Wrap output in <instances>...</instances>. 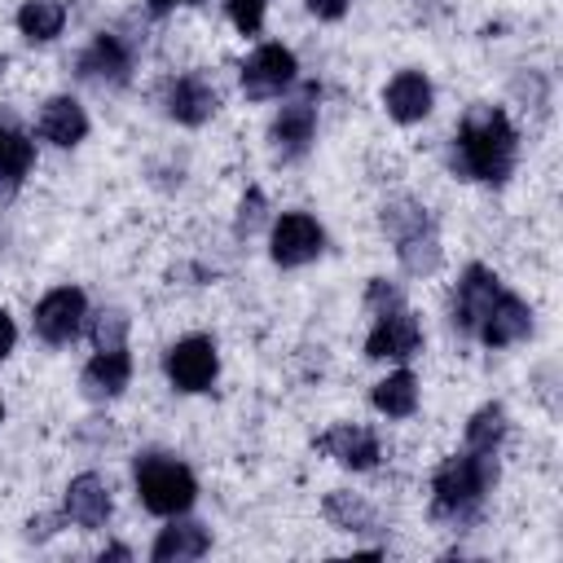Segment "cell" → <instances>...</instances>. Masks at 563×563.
<instances>
[{"label": "cell", "mask_w": 563, "mask_h": 563, "mask_svg": "<svg viewBox=\"0 0 563 563\" xmlns=\"http://www.w3.org/2000/svg\"><path fill=\"white\" fill-rule=\"evenodd\" d=\"M515 154H519V136L506 119L501 106H471L466 119L457 123L453 136V167L466 180L479 185H501L515 172Z\"/></svg>", "instance_id": "cell-1"}, {"label": "cell", "mask_w": 563, "mask_h": 563, "mask_svg": "<svg viewBox=\"0 0 563 563\" xmlns=\"http://www.w3.org/2000/svg\"><path fill=\"white\" fill-rule=\"evenodd\" d=\"M317 449L325 457H334L339 466H347V471L378 466V440H374L369 427H356V422H334L325 435H317Z\"/></svg>", "instance_id": "cell-16"}, {"label": "cell", "mask_w": 563, "mask_h": 563, "mask_svg": "<svg viewBox=\"0 0 563 563\" xmlns=\"http://www.w3.org/2000/svg\"><path fill=\"white\" fill-rule=\"evenodd\" d=\"M136 497L150 515H185L198 497V479L185 462H176L172 453H141L136 457Z\"/></svg>", "instance_id": "cell-4"}, {"label": "cell", "mask_w": 563, "mask_h": 563, "mask_svg": "<svg viewBox=\"0 0 563 563\" xmlns=\"http://www.w3.org/2000/svg\"><path fill=\"white\" fill-rule=\"evenodd\" d=\"M303 4H308V13L321 18V22H339V18L347 13V0H303Z\"/></svg>", "instance_id": "cell-29"}, {"label": "cell", "mask_w": 563, "mask_h": 563, "mask_svg": "<svg viewBox=\"0 0 563 563\" xmlns=\"http://www.w3.org/2000/svg\"><path fill=\"white\" fill-rule=\"evenodd\" d=\"M497 290H501V277H497L493 268H484V264H471V268L462 273V282H457V290H453V308H449L453 330L475 334V325H479L484 312L493 308Z\"/></svg>", "instance_id": "cell-10"}, {"label": "cell", "mask_w": 563, "mask_h": 563, "mask_svg": "<svg viewBox=\"0 0 563 563\" xmlns=\"http://www.w3.org/2000/svg\"><path fill=\"white\" fill-rule=\"evenodd\" d=\"M101 559H132V550H128V545H110Z\"/></svg>", "instance_id": "cell-33"}, {"label": "cell", "mask_w": 563, "mask_h": 563, "mask_svg": "<svg viewBox=\"0 0 563 563\" xmlns=\"http://www.w3.org/2000/svg\"><path fill=\"white\" fill-rule=\"evenodd\" d=\"M154 13H167V9H176V4H185V0H145Z\"/></svg>", "instance_id": "cell-32"}, {"label": "cell", "mask_w": 563, "mask_h": 563, "mask_svg": "<svg viewBox=\"0 0 563 563\" xmlns=\"http://www.w3.org/2000/svg\"><path fill=\"white\" fill-rule=\"evenodd\" d=\"M431 101H435V92H431V79L422 70H400L383 88V106L396 123H422L431 114Z\"/></svg>", "instance_id": "cell-17"}, {"label": "cell", "mask_w": 563, "mask_h": 563, "mask_svg": "<svg viewBox=\"0 0 563 563\" xmlns=\"http://www.w3.org/2000/svg\"><path fill=\"white\" fill-rule=\"evenodd\" d=\"M79 79H88V84H101V88H123L128 79H132V53H128V44L119 40V35H110V31H101L84 53H79Z\"/></svg>", "instance_id": "cell-12"}, {"label": "cell", "mask_w": 563, "mask_h": 563, "mask_svg": "<svg viewBox=\"0 0 563 563\" xmlns=\"http://www.w3.org/2000/svg\"><path fill=\"white\" fill-rule=\"evenodd\" d=\"M532 334V308L519 299V295H510L506 286L497 290V299H493V308L484 312V321L475 325V339L484 343V347H510V343H519V339H528Z\"/></svg>", "instance_id": "cell-11"}, {"label": "cell", "mask_w": 563, "mask_h": 563, "mask_svg": "<svg viewBox=\"0 0 563 563\" xmlns=\"http://www.w3.org/2000/svg\"><path fill=\"white\" fill-rule=\"evenodd\" d=\"M84 317H88V299L79 286H57L48 290L40 303H35V334L44 343H70L79 330H84Z\"/></svg>", "instance_id": "cell-8"}, {"label": "cell", "mask_w": 563, "mask_h": 563, "mask_svg": "<svg viewBox=\"0 0 563 563\" xmlns=\"http://www.w3.org/2000/svg\"><path fill=\"white\" fill-rule=\"evenodd\" d=\"M163 110H167V119H176V123H185V128H198V123H207V119L220 110V92H216V84L202 79V75H180V79L167 84Z\"/></svg>", "instance_id": "cell-13"}, {"label": "cell", "mask_w": 563, "mask_h": 563, "mask_svg": "<svg viewBox=\"0 0 563 563\" xmlns=\"http://www.w3.org/2000/svg\"><path fill=\"white\" fill-rule=\"evenodd\" d=\"M312 136H317V101H312V92H303L299 101H286L277 110V119L268 128V141L282 158H299L312 145Z\"/></svg>", "instance_id": "cell-14"}, {"label": "cell", "mask_w": 563, "mask_h": 563, "mask_svg": "<svg viewBox=\"0 0 563 563\" xmlns=\"http://www.w3.org/2000/svg\"><path fill=\"white\" fill-rule=\"evenodd\" d=\"M35 167V145L18 128H0V194H13Z\"/></svg>", "instance_id": "cell-21"}, {"label": "cell", "mask_w": 563, "mask_h": 563, "mask_svg": "<svg viewBox=\"0 0 563 563\" xmlns=\"http://www.w3.org/2000/svg\"><path fill=\"white\" fill-rule=\"evenodd\" d=\"M110 510H114V501H110V488H106L101 475L88 471V475H75V479L66 484L62 515H66L75 528H84V532L106 528V523H110Z\"/></svg>", "instance_id": "cell-15"}, {"label": "cell", "mask_w": 563, "mask_h": 563, "mask_svg": "<svg viewBox=\"0 0 563 563\" xmlns=\"http://www.w3.org/2000/svg\"><path fill=\"white\" fill-rule=\"evenodd\" d=\"M497 479V453H479V449H462L453 457H444L435 466L431 479V510L449 523H471L488 497Z\"/></svg>", "instance_id": "cell-2"}, {"label": "cell", "mask_w": 563, "mask_h": 563, "mask_svg": "<svg viewBox=\"0 0 563 563\" xmlns=\"http://www.w3.org/2000/svg\"><path fill=\"white\" fill-rule=\"evenodd\" d=\"M365 303L374 312V330L365 339V356L369 361H409V356L422 352V325H418V317L409 312L405 295L391 282L374 277Z\"/></svg>", "instance_id": "cell-3"}, {"label": "cell", "mask_w": 563, "mask_h": 563, "mask_svg": "<svg viewBox=\"0 0 563 563\" xmlns=\"http://www.w3.org/2000/svg\"><path fill=\"white\" fill-rule=\"evenodd\" d=\"M325 519L334 523V528H343V532H374V510L356 497V493H330L325 497Z\"/></svg>", "instance_id": "cell-25"}, {"label": "cell", "mask_w": 563, "mask_h": 563, "mask_svg": "<svg viewBox=\"0 0 563 563\" xmlns=\"http://www.w3.org/2000/svg\"><path fill=\"white\" fill-rule=\"evenodd\" d=\"M66 26V4L62 0H26L18 9V31L31 40V44H48L57 40Z\"/></svg>", "instance_id": "cell-22"}, {"label": "cell", "mask_w": 563, "mask_h": 563, "mask_svg": "<svg viewBox=\"0 0 563 563\" xmlns=\"http://www.w3.org/2000/svg\"><path fill=\"white\" fill-rule=\"evenodd\" d=\"M325 251V229L308 216V211H286L273 224V264L282 268H299L308 260H317Z\"/></svg>", "instance_id": "cell-9"}, {"label": "cell", "mask_w": 563, "mask_h": 563, "mask_svg": "<svg viewBox=\"0 0 563 563\" xmlns=\"http://www.w3.org/2000/svg\"><path fill=\"white\" fill-rule=\"evenodd\" d=\"M13 343H18V325H13V317L0 308V361L13 352Z\"/></svg>", "instance_id": "cell-30"}, {"label": "cell", "mask_w": 563, "mask_h": 563, "mask_svg": "<svg viewBox=\"0 0 563 563\" xmlns=\"http://www.w3.org/2000/svg\"><path fill=\"white\" fill-rule=\"evenodd\" d=\"M123 330H128V317L123 312H101V321H97V347H114V343H123Z\"/></svg>", "instance_id": "cell-27"}, {"label": "cell", "mask_w": 563, "mask_h": 563, "mask_svg": "<svg viewBox=\"0 0 563 563\" xmlns=\"http://www.w3.org/2000/svg\"><path fill=\"white\" fill-rule=\"evenodd\" d=\"M53 528H57V519H53V515H44V519H31V523H26V537H31V541H35V537L44 541Z\"/></svg>", "instance_id": "cell-31"}, {"label": "cell", "mask_w": 563, "mask_h": 563, "mask_svg": "<svg viewBox=\"0 0 563 563\" xmlns=\"http://www.w3.org/2000/svg\"><path fill=\"white\" fill-rule=\"evenodd\" d=\"M264 4H268V0H224L233 26H238L242 35H255V31L264 26Z\"/></svg>", "instance_id": "cell-26"}, {"label": "cell", "mask_w": 563, "mask_h": 563, "mask_svg": "<svg viewBox=\"0 0 563 563\" xmlns=\"http://www.w3.org/2000/svg\"><path fill=\"white\" fill-rule=\"evenodd\" d=\"M35 132H40V141L70 150V145H79L88 136V114H84V106L75 97H48L40 106V114H35Z\"/></svg>", "instance_id": "cell-19"}, {"label": "cell", "mask_w": 563, "mask_h": 563, "mask_svg": "<svg viewBox=\"0 0 563 563\" xmlns=\"http://www.w3.org/2000/svg\"><path fill=\"white\" fill-rule=\"evenodd\" d=\"M128 378H132V356L123 343H114V347H97V356L84 365L79 387L88 400H114L128 387Z\"/></svg>", "instance_id": "cell-18"}, {"label": "cell", "mask_w": 563, "mask_h": 563, "mask_svg": "<svg viewBox=\"0 0 563 563\" xmlns=\"http://www.w3.org/2000/svg\"><path fill=\"white\" fill-rule=\"evenodd\" d=\"M374 409L378 413H387V418H409L413 409H418V378L409 374V369H396V374H387L383 383H374Z\"/></svg>", "instance_id": "cell-23"}, {"label": "cell", "mask_w": 563, "mask_h": 563, "mask_svg": "<svg viewBox=\"0 0 563 563\" xmlns=\"http://www.w3.org/2000/svg\"><path fill=\"white\" fill-rule=\"evenodd\" d=\"M299 79V62L286 44H260L246 62H242V92L251 101H268L282 97L290 84Z\"/></svg>", "instance_id": "cell-6"}, {"label": "cell", "mask_w": 563, "mask_h": 563, "mask_svg": "<svg viewBox=\"0 0 563 563\" xmlns=\"http://www.w3.org/2000/svg\"><path fill=\"white\" fill-rule=\"evenodd\" d=\"M506 440V409L493 400V405H479L466 422V449H479V453H497Z\"/></svg>", "instance_id": "cell-24"}, {"label": "cell", "mask_w": 563, "mask_h": 563, "mask_svg": "<svg viewBox=\"0 0 563 563\" xmlns=\"http://www.w3.org/2000/svg\"><path fill=\"white\" fill-rule=\"evenodd\" d=\"M383 229L391 233L396 255L409 273H435L440 268V233H435V220L427 216L422 202L391 198L383 207Z\"/></svg>", "instance_id": "cell-5"}, {"label": "cell", "mask_w": 563, "mask_h": 563, "mask_svg": "<svg viewBox=\"0 0 563 563\" xmlns=\"http://www.w3.org/2000/svg\"><path fill=\"white\" fill-rule=\"evenodd\" d=\"M0 418H4V400H0Z\"/></svg>", "instance_id": "cell-34"}, {"label": "cell", "mask_w": 563, "mask_h": 563, "mask_svg": "<svg viewBox=\"0 0 563 563\" xmlns=\"http://www.w3.org/2000/svg\"><path fill=\"white\" fill-rule=\"evenodd\" d=\"M163 369L172 378L176 391H207L220 374V356H216V343L207 334H189L180 343L167 347L163 356Z\"/></svg>", "instance_id": "cell-7"}, {"label": "cell", "mask_w": 563, "mask_h": 563, "mask_svg": "<svg viewBox=\"0 0 563 563\" xmlns=\"http://www.w3.org/2000/svg\"><path fill=\"white\" fill-rule=\"evenodd\" d=\"M207 545H211V537H207V528H202V523L172 515V523L158 532V541H154L150 559H154V563H185V559H202V554H207Z\"/></svg>", "instance_id": "cell-20"}, {"label": "cell", "mask_w": 563, "mask_h": 563, "mask_svg": "<svg viewBox=\"0 0 563 563\" xmlns=\"http://www.w3.org/2000/svg\"><path fill=\"white\" fill-rule=\"evenodd\" d=\"M260 216H264V194L251 189V194L242 198V211H238V233H251V229L260 224Z\"/></svg>", "instance_id": "cell-28"}]
</instances>
